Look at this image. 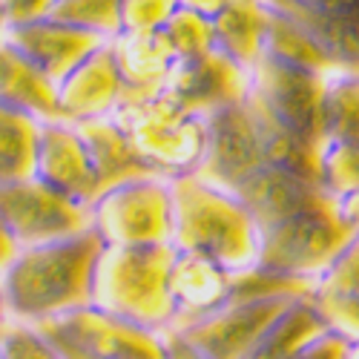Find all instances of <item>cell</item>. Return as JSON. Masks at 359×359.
<instances>
[{"instance_id": "1", "label": "cell", "mask_w": 359, "mask_h": 359, "mask_svg": "<svg viewBox=\"0 0 359 359\" xmlns=\"http://www.w3.org/2000/svg\"><path fill=\"white\" fill-rule=\"evenodd\" d=\"M101 250L104 242L93 227L55 242L20 248L0 273L12 322L43 325L86 308L93 299V273Z\"/></svg>"}, {"instance_id": "2", "label": "cell", "mask_w": 359, "mask_h": 359, "mask_svg": "<svg viewBox=\"0 0 359 359\" xmlns=\"http://www.w3.org/2000/svg\"><path fill=\"white\" fill-rule=\"evenodd\" d=\"M172 236L182 253L210 259L227 273H245L259 259V227L230 193H222L190 175L170 178Z\"/></svg>"}, {"instance_id": "3", "label": "cell", "mask_w": 359, "mask_h": 359, "mask_svg": "<svg viewBox=\"0 0 359 359\" xmlns=\"http://www.w3.org/2000/svg\"><path fill=\"white\" fill-rule=\"evenodd\" d=\"M172 245H147V248H104L95 273L89 305L133 322L156 334L172 327L170 302V264Z\"/></svg>"}, {"instance_id": "4", "label": "cell", "mask_w": 359, "mask_h": 359, "mask_svg": "<svg viewBox=\"0 0 359 359\" xmlns=\"http://www.w3.org/2000/svg\"><path fill=\"white\" fill-rule=\"evenodd\" d=\"M353 236L337 216L334 198H325L259 233L256 271L313 285Z\"/></svg>"}, {"instance_id": "5", "label": "cell", "mask_w": 359, "mask_h": 359, "mask_svg": "<svg viewBox=\"0 0 359 359\" xmlns=\"http://www.w3.org/2000/svg\"><path fill=\"white\" fill-rule=\"evenodd\" d=\"M112 118L161 178L196 172L207 135L204 118L184 112L164 95L121 101Z\"/></svg>"}, {"instance_id": "6", "label": "cell", "mask_w": 359, "mask_h": 359, "mask_svg": "<svg viewBox=\"0 0 359 359\" xmlns=\"http://www.w3.org/2000/svg\"><path fill=\"white\" fill-rule=\"evenodd\" d=\"M89 227L104 248L170 245L172 196L170 178H135L104 190L89 204Z\"/></svg>"}, {"instance_id": "7", "label": "cell", "mask_w": 359, "mask_h": 359, "mask_svg": "<svg viewBox=\"0 0 359 359\" xmlns=\"http://www.w3.org/2000/svg\"><path fill=\"white\" fill-rule=\"evenodd\" d=\"M311 290H273L259 296H230L222 308L190 325L170 331L198 359H242L259 337L271 327L296 299Z\"/></svg>"}, {"instance_id": "8", "label": "cell", "mask_w": 359, "mask_h": 359, "mask_svg": "<svg viewBox=\"0 0 359 359\" xmlns=\"http://www.w3.org/2000/svg\"><path fill=\"white\" fill-rule=\"evenodd\" d=\"M32 327L43 339L95 359H164V334L109 316L93 305Z\"/></svg>"}, {"instance_id": "9", "label": "cell", "mask_w": 359, "mask_h": 359, "mask_svg": "<svg viewBox=\"0 0 359 359\" xmlns=\"http://www.w3.org/2000/svg\"><path fill=\"white\" fill-rule=\"evenodd\" d=\"M0 222L18 248L67 238L89 227V207L78 204L38 178L0 187Z\"/></svg>"}, {"instance_id": "10", "label": "cell", "mask_w": 359, "mask_h": 359, "mask_svg": "<svg viewBox=\"0 0 359 359\" xmlns=\"http://www.w3.org/2000/svg\"><path fill=\"white\" fill-rule=\"evenodd\" d=\"M250 93L262 101L279 124L293 130L313 147H322L319 138V107L325 93V75L282 64L276 57L264 55L250 67Z\"/></svg>"}, {"instance_id": "11", "label": "cell", "mask_w": 359, "mask_h": 359, "mask_svg": "<svg viewBox=\"0 0 359 359\" xmlns=\"http://www.w3.org/2000/svg\"><path fill=\"white\" fill-rule=\"evenodd\" d=\"M204 127V153L193 175L222 193H233L264 164L250 109L245 101H238L207 115Z\"/></svg>"}, {"instance_id": "12", "label": "cell", "mask_w": 359, "mask_h": 359, "mask_svg": "<svg viewBox=\"0 0 359 359\" xmlns=\"http://www.w3.org/2000/svg\"><path fill=\"white\" fill-rule=\"evenodd\" d=\"M250 89V78L230 57L210 49L190 61H175L161 95L170 98L190 115L207 118L224 107L245 101Z\"/></svg>"}, {"instance_id": "13", "label": "cell", "mask_w": 359, "mask_h": 359, "mask_svg": "<svg viewBox=\"0 0 359 359\" xmlns=\"http://www.w3.org/2000/svg\"><path fill=\"white\" fill-rule=\"evenodd\" d=\"M35 178L86 207L98 198V178L93 161H89V153L78 130L67 121L41 124Z\"/></svg>"}, {"instance_id": "14", "label": "cell", "mask_w": 359, "mask_h": 359, "mask_svg": "<svg viewBox=\"0 0 359 359\" xmlns=\"http://www.w3.org/2000/svg\"><path fill=\"white\" fill-rule=\"evenodd\" d=\"M57 95V121L81 124L93 118H107L118 109L124 95V83L118 75L109 43L98 46L89 57L55 83Z\"/></svg>"}, {"instance_id": "15", "label": "cell", "mask_w": 359, "mask_h": 359, "mask_svg": "<svg viewBox=\"0 0 359 359\" xmlns=\"http://www.w3.org/2000/svg\"><path fill=\"white\" fill-rule=\"evenodd\" d=\"M230 196L248 210L259 233L327 198L316 182H308L302 175L271 164H262Z\"/></svg>"}, {"instance_id": "16", "label": "cell", "mask_w": 359, "mask_h": 359, "mask_svg": "<svg viewBox=\"0 0 359 359\" xmlns=\"http://www.w3.org/2000/svg\"><path fill=\"white\" fill-rule=\"evenodd\" d=\"M6 41L26 57V61H32L52 83L67 78L83 57H89L98 46L109 43V41H101L95 35L81 32V29L67 26L61 20H52V18L9 29Z\"/></svg>"}, {"instance_id": "17", "label": "cell", "mask_w": 359, "mask_h": 359, "mask_svg": "<svg viewBox=\"0 0 359 359\" xmlns=\"http://www.w3.org/2000/svg\"><path fill=\"white\" fill-rule=\"evenodd\" d=\"M230 287H233V273H227L224 267H219L210 259L175 250L170 264V302H172L170 331L222 308L230 299Z\"/></svg>"}, {"instance_id": "18", "label": "cell", "mask_w": 359, "mask_h": 359, "mask_svg": "<svg viewBox=\"0 0 359 359\" xmlns=\"http://www.w3.org/2000/svg\"><path fill=\"white\" fill-rule=\"evenodd\" d=\"M72 127L78 130L86 153H89V161H93V170H95V178H98V196L104 190L115 187V184L158 175L141 158V153L133 147V141L127 138V133L121 130V124H118L112 115L93 118V121H81V124H72Z\"/></svg>"}, {"instance_id": "19", "label": "cell", "mask_w": 359, "mask_h": 359, "mask_svg": "<svg viewBox=\"0 0 359 359\" xmlns=\"http://www.w3.org/2000/svg\"><path fill=\"white\" fill-rule=\"evenodd\" d=\"M109 49H112L118 75H121V83H124L121 101L161 95V89L175 67V57L170 46L164 43L161 32H149V35L121 32L109 41Z\"/></svg>"}, {"instance_id": "20", "label": "cell", "mask_w": 359, "mask_h": 359, "mask_svg": "<svg viewBox=\"0 0 359 359\" xmlns=\"http://www.w3.org/2000/svg\"><path fill=\"white\" fill-rule=\"evenodd\" d=\"M262 4L293 23L334 64L339 75H359V20L311 12L290 0H262Z\"/></svg>"}, {"instance_id": "21", "label": "cell", "mask_w": 359, "mask_h": 359, "mask_svg": "<svg viewBox=\"0 0 359 359\" xmlns=\"http://www.w3.org/2000/svg\"><path fill=\"white\" fill-rule=\"evenodd\" d=\"M0 107L32 115L35 121H57L55 83L9 43H0Z\"/></svg>"}, {"instance_id": "22", "label": "cell", "mask_w": 359, "mask_h": 359, "mask_svg": "<svg viewBox=\"0 0 359 359\" xmlns=\"http://www.w3.org/2000/svg\"><path fill=\"white\" fill-rule=\"evenodd\" d=\"M264 29L267 9L262 0H227L224 9L213 18V49L250 72L264 52Z\"/></svg>"}, {"instance_id": "23", "label": "cell", "mask_w": 359, "mask_h": 359, "mask_svg": "<svg viewBox=\"0 0 359 359\" xmlns=\"http://www.w3.org/2000/svg\"><path fill=\"white\" fill-rule=\"evenodd\" d=\"M245 104H248L250 118H253V127H256V135H259V144H262L264 164L282 167L287 172H296V175L308 178V182L319 184V149L322 147L308 144L305 138H299L293 130L279 124L276 118L262 107V101L250 93V89L245 95Z\"/></svg>"}, {"instance_id": "24", "label": "cell", "mask_w": 359, "mask_h": 359, "mask_svg": "<svg viewBox=\"0 0 359 359\" xmlns=\"http://www.w3.org/2000/svg\"><path fill=\"white\" fill-rule=\"evenodd\" d=\"M325 331V322L311 302V293L296 299V302L267 327L259 342L242 359H293L313 337Z\"/></svg>"}, {"instance_id": "25", "label": "cell", "mask_w": 359, "mask_h": 359, "mask_svg": "<svg viewBox=\"0 0 359 359\" xmlns=\"http://www.w3.org/2000/svg\"><path fill=\"white\" fill-rule=\"evenodd\" d=\"M41 121L0 107V187L35 178Z\"/></svg>"}, {"instance_id": "26", "label": "cell", "mask_w": 359, "mask_h": 359, "mask_svg": "<svg viewBox=\"0 0 359 359\" xmlns=\"http://www.w3.org/2000/svg\"><path fill=\"white\" fill-rule=\"evenodd\" d=\"M319 138L322 144H359V75H334L325 81Z\"/></svg>"}, {"instance_id": "27", "label": "cell", "mask_w": 359, "mask_h": 359, "mask_svg": "<svg viewBox=\"0 0 359 359\" xmlns=\"http://www.w3.org/2000/svg\"><path fill=\"white\" fill-rule=\"evenodd\" d=\"M264 55L276 57V61H282V64H290V67H299V69L325 75V78L339 75L334 69V64L327 61V57L302 32H299L293 23H287L282 15H276L271 9H267V29H264Z\"/></svg>"}, {"instance_id": "28", "label": "cell", "mask_w": 359, "mask_h": 359, "mask_svg": "<svg viewBox=\"0 0 359 359\" xmlns=\"http://www.w3.org/2000/svg\"><path fill=\"white\" fill-rule=\"evenodd\" d=\"M52 20L75 26L81 32H89L101 41H112L121 35V20H118V0H55Z\"/></svg>"}, {"instance_id": "29", "label": "cell", "mask_w": 359, "mask_h": 359, "mask_svg": "<svg viewBox=\"0 0 359 359\" xmlns=\"http://www.w3.org/2000/svg\"><path fill=\"white\" fill-rule=\"evenodd\" d=\"M158 32L175 61H190L213 49V20L187 9H175Z\"/></svg>"}, {"instance_id": "30", "label": "cell", "mask_w": 359, "mask_h": 359, "mask_svg": "<svg viewBox=\"0 0 359 359\" xmlns=\"http://www.w3.org/2000/svg\"><path fill=\"white\" fill-rule=\"evenodd\" d=\"M319 187L334 201L359 187V144H322Z\"/></svg>"}, {"instance_id": "31", "label": "cell", "mask_w": 359, "mask_h": 359, "mask_svg": "<svg viewBox=\"0 0 359 359\" xmlns=\"http://www.w3.org/2000/svg\"><path fill=\"white\" fill-rule=\"evenodd\" d=\"M175 0H118V20L127 35H149L170 20Z\"/></svg>"}, {"instance_id": "32", "label": "cell", "mask_w": 359, "mask_h": 359, "mask_svg": "<svg viewBox=\"0 0 359 359\" xmlns=\"http://www.w3.org/2000/svg\"><path fill=\"white\" fill-rule=\"evenodd\" d=\"M0 359H57V353L38 334V327L12 322L0 339Z\"/></svg>"}, {"instance_id": "33", "label": "cell", "mask_w": 359, "mask_h": 359, "mask_svg": "<svg viewBox=\"0 0 359 359\" xmlns=\"http://www.w3.org/2000/svg\"><path fill=\"white\" fill-rule=\"evenodd\" d=\"M311 302L316 305L327 331L345 337L348 342H359V293L348 299H327V302L311 299Z\"/></svg>"}, {"instance_id": "34", "label": "cell", "mask_w": 359, "mask_h": 359, "mask_svg": "<svg viewBox=\"0 0 359 359\" xmlns=\"http://www.w3.org/2000/svg\"><path fill=\"white\" fill-rule=\"evenodd\" d=\"M52 9H55V0H0V15L6 20V29L46 20Z\"/></svg>"}, {"instance_id": "35", "label": "cell", "mask_w": 359, "mask_h": 359, "mask_svg": "<svg viewBox=\"0 0 359 359\" xmlns=\"http://www.w3.org/2000/svg\"><path fill=\"white\" fill-rule=\"evenodd\" d=\"M345 356H348V339L325 327V331L319 337H313L293 359H345Z\"/></svg>"}, {"instance_id": "36", "label": "cell", "mask_w": 359, "mask_h": 359, "mask_svg": "<svg viewBox=\"0 0 359 359\" xmlns=\"http://www.w3.org/2000/svg\"><path fill=\"white\" fill-rule=\"evenodd\" d=\"M296 6H305L311 12L322 15H334L345 20H359V0H290Z\"/></svg>"}, {"instance_id": "37", "label": "cell", "mask_w": 359, "mask_h": 359, "mask_svg": "<svg viewBox=\"0 0 359 359\" xmlns=\"http://www.w3.org/2000/svg\"><path fill=\"white\" fill-rule=\"evenodd\" d=\"M334 204H337V216L342 219V224L351 227L353 233H359V187L351 190L348 196L337 198Z\"/></svg>"}, {"instance_id": "38", "label": "cell", "mask_w": 359, "mask_h": 359, "mask_svg": "<svg viewBox=\"0 0 359 359\" xmlns=\"http://www.w3.org/2000/svg\"><path fill=\"white\" fill-rule=\"evenodd\" d=\"M227 0H175L178 9H187V12H196V15H204V18H216L222 9H224Z\"/></svg>"}, {"instance_id": "39", "label": "cell", "mask_w": 359, "mask_h": 359, "mask_svg": "<svg viewBox=\"0 0 359 359\" xmlns=\"http://www.w3.org/2000/svg\"><path fill=\"white\" fill-rule=\"evenodd\" d=\"M20 248H18V242L12 238V233L4 227V222H0V273L6 271V264L15 259V253H18Z\"/></svg>"}, {"instance_id": "40", "label": "cell", "mask_w": 359, "mask_h": 359, "mask_svg": "<svg viewBox=\"0 0 359 359\" xmlns=\"http://www.w3.org/2000/svg\"><path fill=\"white\" fill-rule=\"evenodd\" d=\"M164 359H198L184 342H178L172 334H164Z\"/></svg>"}, {"instance_id": "41", "label": "cell", "mask_w": 359, "mask_h": 359, "mask_svg": "<svg viewBox=\"0 0 359 359\" xmlns=\"http://www.w3.org/2000/svg\"><path fill=\"white\" fill-rule=\"evenodd\" d=\"M41 334V331H38ZM49 342V339H46ZM49 348L57 353V359H95V356H86V353H78V351H72V348H64V345H55V342H49Z\"/></svg>"}, {"instance_id": "42", "label": "cell", "mask_w": 359, "mask_h": 359, "mask_svg": "<svg viewBox=\"0 0 359 359\" xmlns=\"http://www.w3.org/2000/svg\"><path fill=\"white\" fill-rule=\"evenodd\" d=\"M9 325H12V316H9V308H6L4 287H0V339H4V334L9 331Z\"/></svg>"}, {"instance_id": "43", "label": "cell", "mask_w": 359, "mask_h": 359, "mask_svg": "<svg viewBox=\"0 0 359 359\" xmlns=\"http://www.w3.org/2000/svg\"><path fill=\"white\" fill-rule=\"evenodd\" d=\"M345 359H359V342H348V356Z\"/></svg>"}, {"instance_id": "44", "label": "cell", "mask_w": 359, "mask_h": 359, "mask_svg": "<svg viewBox=\"0 0 359 359\" xmlns=\"http://www.w3.org/2000/svg\"><path fill=\"white\" fill-rule=\"evenodd\" d=\"M6 32H9V29H6V20H4V15H0V43L6 41Z\"/></svg>"}]
</instances>
